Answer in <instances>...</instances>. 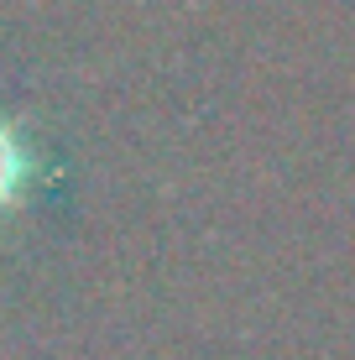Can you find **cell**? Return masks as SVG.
<instances>
[{"mask_svg": "<svg viewBox=\"0 0 355 360\" xmlns=\"http://www.w3.org/2000/svg\"><path fill=\"white\" fill-rule=\"evenodd\" d=\"M32 188H37V157H32V146L21 141V131L0 120V214L21 209Z\"/></svg>", "mask_w": 355, "mask_h": 360, "instance_id": "1", "label": "cell"}]
</instances>
